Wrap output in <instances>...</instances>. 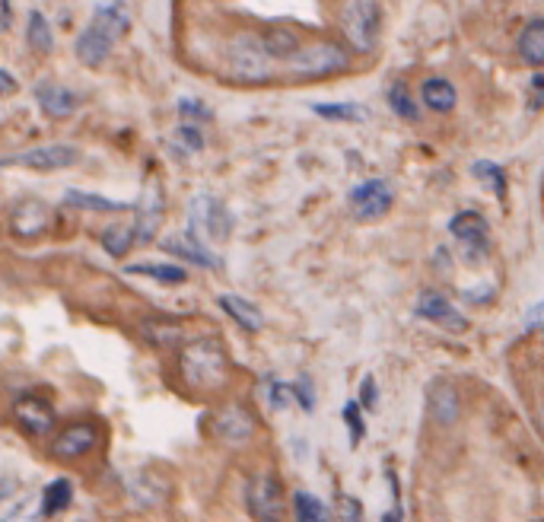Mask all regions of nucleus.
I'll use <instances>...</instances> for the list:
<instances>
[{"instance_id":"f8f14e48","label":"nucleus","mask_w":544,"mask_h":522,"mask_svg":"<svg viewBox=\"0 0 544 522\" xmlns=\"http://www.w3.org/2000/svg\"><path fill=\"white\" fill-rule=\"evenodd\" d=\"M80 160V150L70 144H51V147H35L26 153H16L4 163H16V166H29V169H67Z\"/></svg>"},{"instance_id":"39448f33","label":"nucleus","mask_w":544,"mask_h":522,"mask_svg":"<svg viewBox=\"0 0 544 522\" xmlns=\"http://www.w3.org/2000/svg\"><path fill=\"white\" fill-rule=\"evenodd\" d=\"M290 61V74L300 80H322L331 77L347 67V51L338 42H312V45H300L287 58Z\"/></svg>"},{"instance_id":"423d86ee","label":"nucleus","mask_w":544,"mask_h":522,"mask_svg":"<svg viewBox=\"0 0 544 522\" xmlns=\"http://www.w3.org/2000/svg\"><path fill=\"white\" fill-rule=\"evenodd\" d=\"M188 233H195L204 242H226L233 233V217L230 211L210 195H198L191 201V211H188Z\"/></svg>"},{"instance_id":"9b49d317","label":"nucleus","mask_w":544,"mask_h":522,"mask_svg":"<svg viewBox=\"0 0 544 522\" xmlns=\"http://www.w3.org/2000/svg\"><path fill=\"white\" fill-rule=\"evenodd\" d=\"M134 211H137V217H134V236H137V242H150L156 236V230H160L163 211H166L160 185L150 182L144 188V195H140V204L134 207Z\"/></svg>"},{"instance_id":"aec40b11","label":"nucleus","mask_w":544,"mask_h":522,"mask_svg":"<svg viewBox=\"0 0 544 522\" xmlns=\"http://www.w3.org/2000/svg\"><path fill=\"white\" fill-rule=\"evenodd\" d=\"M220 309L226 312V316H233V322L242 325L245 332H261V328H265L261 309L249 300H242V297H220Z\"/></svg>"},{"instance_id":"f03ea898","label":"nucleus","mask_w":544,"mask_h":522,"mask_svg":"<svg viewBox=\"0 0 544 522\" xmlns=\"http://www.w3.org/2000/svg\"><path fill=\"white\" fill-rule=\"evenodd\" d=\"M179 370L195 392H220L230 379V357L214 338H201L185 344Z\"/></svg>"},{"instance_id":"6e6552de","label":"nucleus","mask_w":544,"mask_h":522,"mask_svg":"<svg viewBox=\"0 0 544 522\" xmlns=\"http://www.w3.org/2000/svg\"><path fill=\"white\" fill-rule=\"evenodd\" d=\"M13 417L29 437H48V430L55 427V405L42 395H23L16 398Z\"/></svg>"},{"instance_id":"2f4dec72","label":"nucleus","mask_w":544,"mask_h":522,"mask_svg":"<svg viewBox=\"0 0 544 522\" xmlns=\"http://www.w3.org/2000/svg\"><path fill=\"white\" fill-rule=\"evenodd\" d=\"M293 510H296V519H303V522L325 519V507L312 494H306V491H296L293 494Z\"/></svg>"},{"instance_id":"ddd939ff","label":"nucleus","mask_w":544,"mask_h":522,"mask_svg":"<svg viewBox=\"0 0 544 522\" xmlns=\"http://www.w3.org/2000/svg\"><path fill=\"white\" fill-rule=\"evenodd\" d=\"M417 316H424L427 322L446 328V332H465L468 328V319L436 290H427L424 297L417 300Z\"/></svg>"},{"instance_id":"dca6fc26","label":"nucleus","mask_w":544,"mask_h":522,"mask_svg":"<svg viewBox=\"0 0 544 522\" xmlns=\"http://www.w3.org/2000/svg\"><path fill=\"white\" fill-rule=\"evenodd\" d=\"M163 249L172 252L175 258L182 261H191V265H201V268H220L223 261L204 249V239H198L195 233H182V236H172V239H163Z\"/></svg>"},{"instance_id":"0eeeda50","label":"nucleus","mask_w":544,"mask_h":522,"mask_svg":"<svg viewBox=\"0 0 544 522\" xmlns=\"http://www.w3.org/2000/svg\"><path fill=\"white\" fill-rule=\"evenodd\" d=\"M249 513L255 519H284L287 513V500H284V487L271 475H255L249 481Z\"/></svg>"},{"instance_id":"f257e3e1","label":"nucleus","mask_w":544,"mask_h":522,"mask_svg":"<svg viewBox=\"0 0 544 522\" xmlns=\"http://www.w3.org/2000/svg\"><path fill=\"white\" fill-rule=\"evenodd\" d=\"M131 26V16H128V7L112 0V4H102L96 7L93 20L83 26V32L77 36V58L86 64V67H99L102 61H109L112 48L118 45V39L125 36Z\"/></svg>"},{"instance_id":"6ab92c4d","label":"nucleus","mask_w":544,"mask_h":522,"mask_svg":"<svg viewBox=\"0 0 544 522\" xmlns=\"http://www.w3.org/2000/svg\"><path fill=\"white\" fill-rule=\"evenodd\" d=\"M45 223H48V207L39 201H23L13 214V233L23 239H32L45 230Z\"/></svg>"},{"instance_id":"4c0bfd02","label":"nucleus","mask_w":544,"mask_h":522,"mask_svg":"<svg viewBox=\"0 0 544 522\" xmlns=\"http://www.w3.org/2000/svg\"><path fill=\"white\" fill-rule=\"evenodd\" d=\"M360 392H363V405H366V408H373V405H376V379H373V376H366Z\"/></svg>"},{"instance_id":"cd10ccee","label":"nucleus","mask_w":544,"mask_h":522,"mask_svg":"<svg viewBox=\"0 0 544 522\" xmlns=\"http://www.w3.org/2000/svg\"><path fill=\"white\" fill-rule=\"evenodd\" d=\"M261 39H265V45H268V51H271L274 58H290L293 51L303 45L300 36H296V32H290V29H271Z\"/></svg>"},{"instance_id":"a878e982","label":"nucleus","mask_w":544,"mask_h":522,"mask_svg":"<svg viewBox=\"0 0 544 522\" xmlns=\"http://www.w3.org/2000/svg\"><path fill=\"white\" fill-rule=\"evenodd\" d=\"M315 115L328 118V121H350V125L366 121V109L354 106V102H319V106H315Z\"/></svg>"},{"instance_id":"7ed1b4c3","label":"nucleus","mask_w":544,"mask_h":522,"mask_svg":"<svg viewBox=\"0 0 544 522\" xmlns=\"http://www.w3.org/2000/svg\"><path fill=\"white\" fill-rule=\"evenodd\" d=\"M226 64L239 83H268L274 77V55L265 39L252 36V32H242L226 45Z\"/></svg>"},{"instance_id":"b1692460","label":"nucleus","mask_w":544,"mask_h":522,"mask_svg":"<svg viewBox=\"0 0 544 522\" xmlns=\"http://www.w3.org/2000/svg\"><path fill=\"white\" fill-rule=\"evenodd\" d=\"M134 242H137L134 226L115 223V226H105V233H102V249L109 252V255H115V258H125L131 252Z\"/></svg>"},{"instance_id":"c9c22d12","label":"nucleus","mask_w":544,"mask_h":522,"mask_svg":"<svg viewBox=\"0 0 544 522\" xmlns=\"http://www.w3.org/2000/svg\"><path fill=\"white\" fill-rule=\"evenodd\" d=\"M525 328H544V300L525 309Z\"/></svg>"},{"instance_id":"f3484780","label":"nucleus","mask_w":544,"mask_h":522,"mask_svg":"<svg viewBox=\"0 0 544 522\" xmlns=\"http://www.w3.org/2000/svg\"><path fill=\"white\" fill-rule=\"evenodd\" d=\"M427 405H430V417L436 424L443 427H452L455 421H459V392H455L449 382H433L430 392H427Z\"/></svg>"},{"instance_id":"4468645a","label":"nucleus","mask_w":544,"mask_h":522,"mask_svg":"<svg viewBox=\"0 0 544 522\" xmlns=\"http://www.w3.org/2000/svg\"><path fill=\"white\" fill-rule=\"evenodd\" d=\"M214 433L226 443H245L255 433V421L252 414L245 411L242 405H226L217 417H214Z\"/></svg>"},{"instance_id":"c756f323","label":"nucleus","mask_w":544,"mask_h":522,"mask_svg":"<svg viewBox=\"0 0 544 522\" xmlns=\"http://www.w3.org/2000/svg\"><path fill=\"white\" fill-rule=\"evenodd\" d=\"M389 106H392V112H398L405 121H417V115H420L417 102L411 99V93H408V86H405V83H395L392 90H389Z\"/></svg>"},{"instance_id":"9d476101","label":"nucleus","mask_w":544,"mask_h":522,"mask_svg":"<svg viewBox=\"0 0 544 522\" xmlns=\"http://www.w3.org/2000/svg\"><path fill=\"white\" fill-rule=\"evenodd\" d=\"M96 443H99L96 424L77 421V424H70L67 430L58 433V440L51 443V456H58V459H80V456H86V452H93Z\"/></svg>"},{"instance_id":"c03bdc74","label":"nucleus","mask_w":544,"mask_h":522,"mask_svg":"<svg viewBox=\"0 0 544 522\" xmlns=\"http://www.w3.org/2000/svg\"><path fill=\"white\" fill-rule=\"evenodd\" d=\"M541 427H544V414H541Z\"/></svg>"},{"instance_id":"79ce46f5","label":"nucleus","mask_w":544,"mask_h":522,"mask_svg":"<svg viewBox=\"0 0 544 522\" xmlns=\"http://www.w3.org/2000/svg\"><path fill=\"white\" fill-rule=\"evenodd\" d=\"M10 494H13V481L10 478H0V503H4Z\"/></svg>"},{"instance_id":"412c9836","label":"nucleus","mask_w":544,"mask_h":522,"mask_svg":"<svg viewBox=\"0 0 544 522\" xmlns=\"http://www.w3.org/2000/svg\"><path fill=\"white\" fill-rule=\"evenodd\" d=\"M420 96H424V106L433 109V112H452L455 102H459V93H455V86L443 77H430L420 86Z\"/></svg>"},{"instance_id":"7c9ffc66","label":"nucleus","mask_w":544,"mask_h":522,"mask_svg":"<svg viewBox=\"0 0 544 522\" xmlns=\"http://www.w3.org/2000/svg\"><path fill=\"white\" fill-rule=\"evenodd\" d=\"M471 176L475 179H484L490 188L497 191L500 198H506V176H503V169L497 163H490V160H478L475 166H471Z\"/></svg>"},{"instance_id":"473e14b6","label":"nucleus","mask_w":544,"mask_h":522,"mask_svg":"<svg viewBox=\"0 0 544 522\" xmlns=\"http://www.w3.org/2000/svg\"><path fill=\"white\" fill-rule=\"evenodd\" d=\"M344 424L350 427V443H360L363 433H366V424H363V414H360V405L357 402H347L344 405Z\"/></svg>"},{"instance_id":"20e7f679","label":"nucleus","mask_w":544,"mask_h":522,"mask_svg":"<svg viewBox=\"0 0 544 522\" xmlns=\"http://www.w3.org/2000/svg\"><path fill=\"white\" fill-rule=\"evenodd\" d=\"M379 29H382V10L376 0H344L341 32L350 48L360 51V55H370L379 42Z\"/></svg>"},{"instance_id":"f704fd0d","label":"nucleus","mask_w":544,"mask_h":522,"mask_svg":"<svg viewBox=\"0 0 544 522\" xmlns=\"http://www.w3.org/2000/svg\"><path fill=\"white\" fill-rule=\"evenodd\" d=\"M293 398V386H280V382H274L271 386V405L274 408H287Z\"/></svg>"},{"instance_id":"393cba45","label":"nucleus","mask_w":544,"mask_h":522,"mask_svg":"<svg viewBox=\"0 0 544 522\" xmlns=\"http://www.w3.org/2000/svg\"><path fill=\"white\" fill-rule=\"evenodd\" d=\"M128 274L153 277V281H163V284H185V277H188L182 265H156V261H140V265H128Z\"/></svg>"},{"instance_id":"a19ab883","label":"nucleus","mask_w":544,"mask_h":522,"mask_svg":"<svg viewBox=\"0 0 544 522\" xmlns=\"http://www.w3.org/2000/svg\"><path fill=\"white\" fill-rule=\"evenodd\" d=\"M293 395L300 398V405H303L306 411H312L315 402H312V395H309V386H306V382H300V386H293Z\"/></svg>"},{"instance_id":"2eb2a0df","label":"nucleus","mask_w":544,"mask_h":522,"mask_svg":"<svg viewBox=\"0 0 544 522\" xmlns=\"http://www.w3.org/2000/svg\"><path fill=\"white\" fill-rule=\"evenodd\" d=\"M452 236L468 249V255H484L487 252V220L475 211H462L449 223Z\"/></svg>"},{"instance_id":"1a4fd4ad","label":"nucleus","mask_w":544,"mask_h":522,"mask_svg":"<svg viewBox=\"0 0 544 522\" xmlns=\"http://www.w3.org/2000/svg\"><path fill=\"white\" fill-rule=\"evenodd\" d=\"M392 185L382 182V179H370L357 185L354 191H350V207H354V214L360 220H379L382 214H389L392 207Z\"/></svg>"},{"instance_id":"58836bf2","label":"nucleus","mask_w":544,"mask_h":522,"mask_svg":"<svg viewBox=\"0 0 544 522\" xmlns=\"http://www.w3.org/2000/svg\"><path fill=\"white\" fill-rule=\"evenodd\" d=\"M10 93H16V80H13V74H7L4 67H0V99Z\"/></svg>"},{"instance_id":"72a5a7b5","label":"nucleus","mask_w":544,"mask_h":522,"mask_svg":"<svg viewBox=\"0 0 544 522\" xmlns=\"http://www.w3.org/2000/svg\"><path fill=\"white\" fill-rule=\"evenodd\" d=\"M175 141H179L185 150H201L204 147V137L198 128H191V125H182L179 131H175Z\"/></svg>"},{"instance_id":"c85d7f7f","label":"nucleus","mask_w":544,"mask_h":522,"mask_svg":"<svg viewBox=\"0 0 544 522\" xmlns=\"http://www.w3.org/2000/svg\"><path fill=\"white\" fill-rule=\"evenodd\" d=\"M64 204L83 207V211H121V207H125V204L109 201V198H102V195H86V191H67Z\"/></svg>"},{"instance_id":"bb28decb","label":"nucleus","mask_w":544,"mask_h":522,"mask_svg":"<svg viewBox=\"0 0 544 522\" xmlns=\"http://www.w3.org/2000/svg\"><path fill=\"white\" fill-rule=\"evenodd\" d=\"M26 39H29V48L39 51V55H48V51L55 48V39H51V26H48V20L39 10L29 13V36Z\"/></svg>"},{"instance_id":"ea45409f","label":"nucleus","mask_w":544,"mask_h":522,"mask_svg":"<svg viewBox=\"0 0 544 522\" xmlns=\"http://www.w3.org/2000/svg\"><path fill=\"white\" fill-rule=\"evenodd\" d=\"M13 23V7H10V0H0V32H7Z\"/></svg>"},{"instance_id":"5701e85b","label":"nucleus","mask_w":544,"mask_h":522,"mask_svg":"<svg viewBox=\"0 0 544 522\" xmlns=\"http://www.w3.org/2000/svg\"><path fill=\"white\" fill-rule=\"evenodd\" d=\"M70 500H74V484L67 478H58L45 487L42 494V516H58L70 507Z\"/></svg>"},{"instance_id":"a211bd4d","label":"nucleus","mask_w":544,"mask_h":522,"mask_svg":"<svg viewBox=\"0 0 544 522\" xmlns=\"http://www.w3.org/2000/svg\"><path fill=\"white\" fill-rule=\"evenodd\" d=\"M35 102H39L42 112L51 118H67V115H74V109L80 106V99L74 93L64 90V86H58V83H48V80L35 86Z\"/></svg>"},{"instance_id":"37998d69","label":"nucleus","mask_w":544,"mask_h":522,"mask_svg":"<svg viewBox=\"0 0 544 522\" xmlns=\"http://www.w3.org/2000/svg\"><path fill=\"white\" fill-rule=\"evenodd\" d=\"M532 86H535V90H541V93H544V74H538V77L532 80Z\"/></svg>"},{"instance_id":"4be33fe9","label":"nucleus","mask_w":544,"mask_h":522,"mask_svg":"<svg viewBox=\"0 0 544 522\" xmlns=\"http://www.w3.org/2000/svg\"><path fill=\"white\" fill-rule=\"evenodd\" d=\"M519 58L532 67L544 64V20H532L519 32Z\"/></svg>"},{"instance_id":"e433bc0d","label":"nucleus","mask_w":544,"mask_h":522,"mask_svg":"<svg viewBox=\"0 0 544 522\" xmlns=\"http://www.w3.org/2000/svg\"><path fill=\"white\" fill-rule=\"evenodd\" d=\"M179 112L185 118H207V109L201 106V102H195V99H182L179 102Z\"/></svg>"}]
</instances>
